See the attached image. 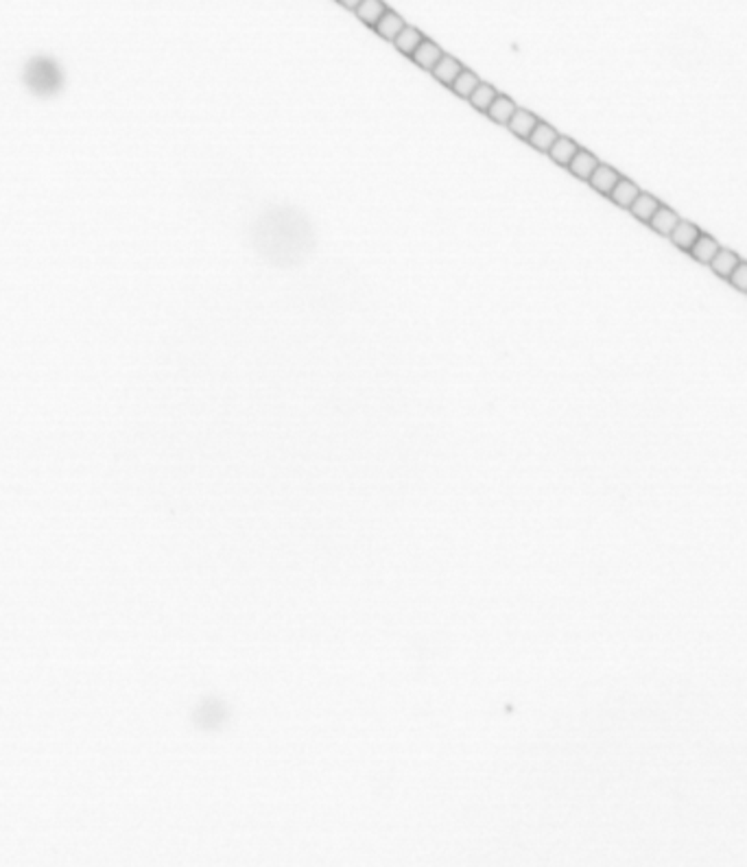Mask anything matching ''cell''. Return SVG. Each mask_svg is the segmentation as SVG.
I'll list each match as a JSON object with an SVG mask.
<instances>
[{
	"mask_svg": "<svg viewBox=\"0 0 747 867\" xmlns=\"http://www.w3.org/2000/svg\"><path fill=\"white\" fill-rule=\"evenodd\" d=\"M679 223V217L671 210V208H667V205H660L658 210H655V215L651 217V221H649V225L658 232V234H665V236H671V232L675 230V225Z\"/></svg>",
	"mask_w": 747,
	"mask_h": 867,
	"instance_id": "cell-5",
	"label": "cell"
},
{
	"mask_svg": "<svg viewBox=\"0 0 747 867\" xmlns=\"http://www.w3.org/2000/svg\"><path fill=\"white\" fill-rule=\"evenodd\" d=\"M516 109H518V107L514 105L512 99H507V97L498 95V97L494 99V103L490 105L488 114H490L492 121H496V123H500V125H510V121H512V116H514Z\"/></svg>",
	"mask_w": 747,
	"mask_h": 867,
	"instance_id": "cell-10",
	"label": "cell"
},
{
	"mask_svg": "<svg viewBox=\"0 0 747 867\" xmlns=\"http://www.w3.org/2000/svg\"><path fill=\"white\" fill-rule=\"evenodd\" d=\"M31 85L36 87V90H40V92H48V90H53L57 83H59V77L55 75V70H53V66L50 64H38V66H33V72H31Z\"/></svg>",
	"mask_w": 747,
	"mask_h": 867,
	"instance_id": "cell-7",
	"label": "cell"
},
{
	"mask_svg": "<svg viewBox=\"0 0 747 867\" xmlns=\"http://www.w3.org/2000/svg\"><path fill=\"white\" fill-rule=\"evenodd\" d=\"M537 118L531 114V112H527V109H516L514 112V116H512V121H510V129L518 136V138H525V140H529V136H531V131L537 127Z\"/></svg>",
	"mask_w": 747,
	"mask_h": 867,
	"instance_id": "cell-6",
	"label": "cell"
},
{
	"mask_svg": "<svg viewBox=\"0 0 747 867\" xmlns=\"http://www.w3.org/2000/svg\"><path fill=\"white\" fill-rule=\"evenodd\" d=\"M479 83H481V81H479V77H476L474 72H470V70H466V68H463V70L457 75V79L453 81V85H451V87L455 90V92H457L459 97L470 99V95L474 92L476 87H479Z\"/></svg>",
	"mask_w": 747,
	"mask_h": 867,
	"instance_id": "cell-20",
	"label": "cell"
},
{
	"mask_svg": "<svg viewBox=\"0 0 747 867\" xmlns=\"http://www.w3.org/2000/svg\"><path fill=\"white\" fill-rule=\"evenodd\" d=\"M404 26H407L404 20H402L398 14H394V11L387 9L385 16H382V18L378 20V24H376V31H378L385 40H392V42H394Z\"/></svg>",
	"mask_w": 747,
	"mask_h": 867,
	"instance_id": "cell-9",
	"label": "cell"
},
{
	"mask_svg": "<svg viewBox=\"0 0 747 867\" xmlns=\"http://www.w3.org/2000/svg\"><path fill=\"white\" fill-rule=\"evenodd\" d=\"M596 166H599V160H596V158H594L592 154H588V151H581V149L575 154V158H573L571 164H569V168L573 171V175H577L579 179H590Z\"/></svg>",
	"mask_w": 747,
	"mask_h": 867,
	"instance_id": "cell-12",
	"label": "cell"
},
{
	"mask_svg": "<svg viewBox=\"0 0 747 867\" xmlns=\"http://www.w3.org/2000/svg\"><path fill=\"white\" fill-rule=\"evenodd\" d=\"M559 138V134L551 127V125H547V123H537V127L531 131V136H529V142L535 146V149H540V151H547L549 154V149L555 144V140Z\"/></svg>",
	"mask_w": 747,
	"mask_h": 867,
	"instance_id": "cell-13",
	"label": "cell"
},
{
	"mask_svg": "<svg viewBox=\"0 0 747 867\" xmlns=\"http://www.w3.org/2000/svg\"><path fill=\"white\" fill-rule=\"evenodd\" d=\"M699 234H702L699 227H695L693 223L679 221V223L675 225V230L671 232V241H673L679 249H689V252H691V247L697 243Z\"/></svg>",
	"mask_w": 747,
	"mask_h": 867,
	"instance_id": "cell-3",
	"label": "cell"
},
{
	"mask_svg": "<svg viewBox=\"0 0 747 867\" xmlns=\"http://www.w3.org/2000/svg\"><path fill=\"white\" fill-rule=\"evenodd\" d=\"M354 11H356V16L361 18L365 24L376 26V24H378V20L385 16L387 7L382 5V0H363V3L358 5Z\"/></svg>",
	"mask_w": 747,
	"mask_h": 867,
	"instance_id": "cell-17",
	"label": "cell"
},
{
	"mask_svg": "<svg viewBox=\"0 0 747 867\" xmlns=\"http://www.w3.org/2000/svg\"><path fill=\"white\" fill-rule=\"evenodd\" d=\"M498 97V92L496 90L492 87V85H488V83H479V87L474 90V92L470 95V103L476 107V109H481V112H488L490 109V105L494 103V99Z\"/></svg>",
	"mask_w": 747,
	"mask_h": 867,
	"instance_id": "cell-19",
	"label": "cell"
},
{
	"mask_svg": "<svg viewBox=\"0 0 747 867\" xmlns=\"http://www.w3.org/2000/svg\"><path fill=\"white\" fill-rule=\"evenodd\" d=\"M461 70H463V68H461V64L457 62L455 57L441 55V59L435 64V68H433L431 72L435 75L437 81H441V83H446V85H453V81L457 79V75H459Z\"/></svg>",
	"mask_w": 747,
	"mask_h": 867,
	"instance_id": "cell-4",
	"label": "cell"
},
{
	"mask_svg": "<svg viewBox=\"0 0 747 867\" xmlns=\"http://www.w3.org/2000/svg\"><path fill=\"white\" fill-rule=\"evenodd\" d=\"M441 55H444L441 48H439L435 42H431V40H424L420 46H417V48L411 53L413 62H415L417 66L426 68V70H433V68H435V64L441 59Z\"/></svg>",
	"mask_w": 747,
	"mask_h": 867,
	"instance_id": "cell-2",
	"label": "cell"
},
{
	"mask_svg": "<svg viewBox=\"0 0 747 867\" xmlns=\"http://www.w3.org/2000/svg\"><path fill=\"white\" fill-rule=\"evenodd\" d=\"M719 249H721V247H719V243L714 241V238H710V236H706V234H699L697 243L691 247V254H693L699 262L710 264L712 258L716 256V252H719Z\"/></svg>",
	"mask_w": 747,
	"mask_h": 867,
	"instance_id": "cell-16",
	"label": "cell"
},
{
	"mask_svg": "<svg viewBox=\"0 0 747 867\" xmlns=\"http://www.w3.org/2000/svg\"><path fill=\"white\" fill-rule=\"evenodd\" d=\"M736 289L747 293V262H738V266L732 271V276L728 278Z\"/></svg>",
	"mask_w": 747,
	"mask_h": 867,
	"instance_id": "cell-21",
	"label": "cell"
},
{
	"mask_svg": "<svg viewBox=\"0 0 747 867\" xmlns=\"http://www.w3.org/2000/svg\"><path fill=\"white\" fill-rule=\"evenodd\" d=\"M658 208H660V201H658V199L651 197V195H647V193H640V195L636 197V201L630 205V210L634 212V217H638L640 221H647V223H649Z\"/></svg>",
	"mask_w": 747,
	"mask_h": 867,
	"instance_id": "cell-14",
	"label": "cell"
},
{
	"mask_svg": "<svg viewBox=\"0 0 747 867\" xmlns=\"http://www.w3.org/2000/svg\"><path fill=\"white\" fill-rule=\"evenodd\" d=\"M339 3H341L343 7H348V9H352V11H354V9H356L358 5H361V3H363V0H339Z\"/></svg>",
	"mask_w": 747,
	"mask_h": 867,
	"instance_id": "cell-22",
	"label": "cell"
},
{
	"mask_svg": "<svg viewBox=\"0 0 747 867\" xmlns=\"http://www.w3.org/2000/svg\"><path fill=\"white\" fill-rule=\"evenodd\" d=\"M422 42H424L422 33L417 31V28H413V26H404L402 31L398 33V38L394 40L396 48H398L400 53H404V55H411Z\"/></svg>",
	"mask_w": 747,
	"mask_h": 867,
	"instance_id": "cell-18",
	"label": "cell"
},
{
	"mask_svg": "<svg viewBox=\"0 0 747 867\" xmlns=\"http://www.w3.org/2000/svg\"><path fill=\"white\" fill-rule=\"evenodd\" d=\"M618 179H620V175H618L614 168H610V166H606V164H599V166L594 168V173H592V177L588 179V182L592 184L594 190H599L601 195H608V197H610V193H612L614 186L618 184Z\"/></svg>",
	"mask_w": 747,
	"mask_h": 867,
	"instance_id": "cell-1",
	"label": "cell"
},
{
	"mask_svg": "<svg viewBox=\"0 0 747 867\" xmlns=\"http://www.w3.org/2000/svg\"><path fill=\"white\" fill-rule=\"evenodd\" d=\"M577 151H579V146H577L571 138H561V136H559V138L555 140V144L549 149V156H551L557 164L569 166Z\"/></svg>",
	"mask_w": 747,
	"mask_h": 867,
	"instance_id": "cell-8",
	"label": "cell"
},
{
	"mask_svg": "<svg viewBox=\"0 0 747 867\" xmlns=\"http://www.w3.org/2000/svg\"><path fill=\"white\" fill-rule=\"evenodd\" d=\"M738 256L736 254H732V252H728V249H719L716 252V256L712 258V262H710V266L714 269V274L716 276H721V278H730L732 276V271L734 269L738 266Z\"/></svg>",
	"mask_w": 747,
	"mask_h": 867,
	"instance_id": "cell-15",
	"label": "cell"
},
{
	"mask_svg": "<svg viewBox=\"0 0 747 867\" xmlns=\"http://www.w3.org/2000/svg\"><path fill=\"white\" fill-rule=\"evenodd\" d=\"M640 195V190H638V186L634 184V182H630V179H618V184L614 186V190L610 193V197H612V201L614 203H618L620 208H630L634 201H636V197Z\"/></svg>",
	"mask_w": 747,
	"mask_h": 867,
	"instance_id": "cell-11",
	"label": "cell"
}]
</instances>
